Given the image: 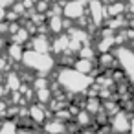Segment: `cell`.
<instances>
[{
	"instance_id": "cell-21",
	"label": "cell",
	"mask_w": 134,
	"mask_h": 134,
	"mask_svg": "<svg viewBox=\"0 0 134 134\" xmlns=\"http://www.w3.org/2000/svg\"><path fill=\"white\" fill-rule=\"evenodd\" d=\"M19 129H17V123L15 121H4L2 127H0V134H17Z\"/></svg>"
},
{
	"instance_id": "cell-13",
	"label": "cell",
	"mask_w": 134,
	"mask_h": 134,
	"mask_svg": "<svg viewBox=\"0 0 134 134\" xmlns=\"http://www.w3.org/2000/svg\"><path fill=\"white\" fill-rule=\"evenodd\" d=\"M6 90H9V92H19L20 90V77H19V74H15V72H9L8 75H6Z\"/></svg>"
},
{
	"instance_id": "cell-33",
	"label": "cell",
	"mask_w": 134,
	"mask_h": 134,
	"mask_svg": "<svg viewBox=\"0 0 134 134\" xmlns=\"http://www.w3.org/2000/svg\"><path fill=\"white\" fill-rule=\"evenodd\" d=\"M129 77H130V81H132V85H134V70L129 72Z\"/></svg>"
},
{
	"instance_id": "cell-30",
	"label": "cell",
	"mask_w": 134,
	"mask_h": 134,
	"mask_svg": "<svg viewBox=\"0 0 134 134\" xmlns=\"http://www.w3.org/2000/svg\"><path fill=\"white\" fill-rule=\"evenodd\" d=\"M6 92H8V90H6V86H4L2 83H0V99L4 97V94H6Z\"/></svg>"
},
{
	"instance_id": "cell-4",
	"label": "cell",
	"mask_w": 134,
	"mask_h": 134,
	"mask_svg": "<svg viewBox=\"0 0 134 134\" xmlns=\"http://www.w3.org/2000/svg\"><path fill=\"white\" fill-rule=\"evenodd\" d=\"M129 125H130V118L125 110H118L112 116L110 129H112L114 134H129Z\"/></svg>"
},
{
	"instance_id": "cell-24",
	"label": "cell",
	"mask_w": 134,
	"mask_h": 134,
	"mask_svg": "<svg viewBox=\"0 0 134 134\" xmlns=\"http://www.w3.org/2000/svg\"><path fill=\"white\" fill-rule=\"evenodd\" d=\"M46 86H48V79H46V77H39V79L33 81V88H35V90H39V88H46Z\"/></svg>"
},
{
	"instance_id": "cell-12",
	"label": "cell",
	"mask_w": 134,
	"mask_h": 134,
	"mask_svg": "<svg viewBox=\"0 0 134 134\" xmlns=\"http://www.w3.org/2000/svg\"><path fill=\"white\" fill-rule=\"evenodd\" d=\"M63 28H64V19L63 15H52L50 20H48V30L52 33H63Z\"/></svg>"
},
{
	"instance_id": "cell-38",
	"label": "cell",
	"mask_w": 134,
	"mask_h": 134,
	"mask_svg": "<svg viewBox=\"0 0 134 134\" xmlns=\"http://www.w3.org/2000/svg\"><path fill=\"white\" fill-rule=\"evenodd\" d=\"M132 2H134V0H132Z\"/></svg>"
},
{
	"instance_id": "cell-25",
	"label": "cell",
	"mask_w": 134,
	"mask_h": 134,
	"mask_svg": "<svg viewBox=\"0 0 134 134\" xmlns=\"http://www.w3.org/2000/svg\"><path fill=\"white\" fill-rule=\"evenodd\" d=\"M17 134H37V132H33V129H30V127H20Z\"/></svg>"
},
{
	"instance_id": "cell-10",
	"label": "cell",
	"mask_w": 134,
	"mask_h": 134,
	"mask_svg": "<svg viewBox=\"0 0 134 134\" xmlns=\"http://www.w3.org/2000/svg\"><path fill=\"white\" fill-rule=\"evenodd\" d=\"M44 130L48 134H64L66 132V123L61 119H50L48 123H44Z\"/></svg>"
},
{
	"instance_id": "cell-32",
	"label": "cell",
	"mask_w": 134,
	"mask_h": 134,
	"mask_svg": "<svg viewBox=\"0 0 134 134\" xmlns=\"http://www.w3.org/2000/svg\"><path fill=\"white\" fill-rule=\"evenodd\" d=\"M83 134H99V132H96V130H90V129H86Z\"/></svg>"
},
{
	"instance_id": "cell-36",
	"label": "cell",
	"mask_w": 134,
	"mask_h": 134,
	"mask_svg": "<svg viewBox=\"0 0 134 134\" xmlns=\"http://www.w3.org/2000/svg\"><path fill=\"white\" fill-rule=\"evenodd\" d=\"M132 107H134V101H132Z\"/></svg>"
},
{
	"instance_id": "cell-27",
	"label": "cell",
	"mask_w": 134,
	"mask_h": 134,
	"mask_svg": "<svg viewBox=\"0 0 134 134\" xmlns=\"http://www.w3.org/2000/svg\"><path fill=\"white\" fill-rule=\"evenodd\" d=\"M6 110H8V103L0 99V116H6Z\"/></svg>"
},
{
	"instance_id": "cell-26",
	"label": "cell",
	"mask_w": 134,
	"mask_h": 134,
	"mask_svg": "<svg viewBox=\"0 0 134 134\" xmlns=\"http://www.w3.org/2000/svg\"><path fill=\"white\" fill-rule=\"evenodd\" d=\"M24 9H26L24 4H15V6H13V13H19V15L24 13Z\"/></svg>"
},
{
	"instance_id": "cell-3",
	"label": "cell",
	"mask_w": 134,
	"mask_h": 134,
	"mask_svg": "<svg viewBox=\"0 0 134 134\" xmlns=\"http://www.w3.org/2000/svg\"><path fill=\"white\" fill-rule=\"evenodd\" d=\"M86 2L88 0H68V2L63 6L61 15H64V19H68V20H77V19L85 17Z\"/></svg>"
},
{
	"instance_id": "cell-37",
	"label": "cell",
	"mask_w": 134,
	"mask_h": 134,
	"mask_svg": "<svg viewBox=\"0 0 134 134\" xmlns=\"http://www.w3.org/2000/svg\"><path fill=\"white\" fill-rule=\"evenodd\" d=\"M48 2H50V0H48Z\"/></svg>"
},
{
	"instance_id": "cell-8",
	"label": "cell",
	"mask_w": 134,
	"mask_h": 134,
	"mask_svg": "<svg viewBox=\"0 0 134 134\" xmlns=\"http://www.w3.org/2000/svg\"><path fill=\"white\" fill-rule=\"evenodd\" d=\"M50 50L53 53H57V55L66 53V50H68V35L66 33L64 35H57V39L53 42H50Z\"/></svg>"
},
{
	"instance_id": "cell-34",
	"label": "cell",
	"mask_w": 134,
	"mask_h": 134,
	"mask_svg": "<svg viewBox=\"0 0 134 134\" xmlns=\"http://www.w3.org/2000/svg\"><path fill=\"white\" fill-rule=\"evenodd\" d=\"M107 2H119V0H107Z\"/></svg>"
},
{
	"instance_id": "cell-29",
	"label": "cell",
	"mask_w": 134,
	"mask_h": 134,
	"mask_svg": "<svg viewBox=\"0 0 134 134\" xmlns=\"http://www.w3.org/2000/svg\"><path fill=\"white\" fill-rule=\"evenodd\" d=\"M129 134H134V116L130 118V125H129Z\"/></svg>"
},
{
	"instance_id": "cell-1",
	"label": "cell",
	"mask_w": 134,
	"mask_h": 134,
	"mask_svg": "<svg viewBox=\"0 0 134 134\" xmlns=\"http://www.w3.org/2000/svg\"><path fill=\"white\" fill-rule=\"evenodd\" d=\"M57 83H59L66 92H70V94H81V92H85V90L94 83V79L88 77L86 74L77 72L75 68L64 66V68H61L59 74H57Z\"/></svg>"
},
{
	"instance_id": "cell-6",
	"label": "cell",
	"mask_w": 134,
	"mask_h": 134,
	"mask_svg": "<svg viewBox=\"0 0 134 134\" xmlns=\"http://www.w3.org/2000/svg\"><path fill=\"white\" fill-rule=\"evenodd\" d=\"M88 4V11H90V20L94 26H101L103 24V19H105V13H103V4L99 2V0H90Z\"/></svg>"
},
{
	"instance_id": "cell-16",
	"label": "cell",
	"mask_w": 134,
	"mask_h": 134,
	"mask_svg": "<svg viewBox=\"0 0 134 134\" xmlns=\"http://www.w3.org/2000/svg\"><path fill=\"white\" fill-rule=\"evenodd\" d=\"M92 119H94V116L90 112H86V110H77L75 112V123H77V127H88L92 123Z\"/></svg>"
},
{
	"instance_id": "cell-28",
	"label": "cell",
	"mask_w": 134,
	"mask_h": 134,
	"mask_svg": "<svg viewBox=\"0 0 134 134\" xmlns=\"http://www.w3.org/2000/svg\"><path fill=\"white\" fill-rule=\"evenodd\" d=\"M13 4H15V0H0V6H2L4 9L9 8V6H13Z\"/></svg>"
},
{
	"instance_id": "cell-22",
	"label": "cell",
	"mask_w": 134,
	"mask_h": 134,
	"mask_svg": "<svg viewBox=\"0 0 134 134\" xmlns=\"http://www.w3.org/2000/svg\"><path fill=\"white\" fill-rule=\"evenodd\" d=\"M37 99H39L41 105L50 103V99H52V92H50V88H48V86H46V88H39V90H37Z\"/></svg>"
},
{
	"instance_id": "cell-19",
	"label": "cell",
	"mask_w": 134,
	"mask_h": 134,
	"mask_svg": "<svg viewBox=\"0 0 134 134\" xmlns=\"http://www.w3.org/2000/svg\"><path fill=\"white\" fill-rule=\"evenodd\" d=\"M22 53H24V52H22V46H20V44H15V42H13V44L8 48V55H9V59L15 61V63H19V61L22 59Z\"/></svg>"
},
{
	"instance_id": "cell-18",
	"label": "cell",
	"mask_w": 134,
	"mask_h": 134,
	"mask_svg": "<svg viewBox=\"0 0 134 134\" xmlns=\"http://www.w3.org/2000/svg\"><path fill=\"white\" fill-rule=\"evenodd\" d=\"M11 35H13V37H11V39H13V42H15V44H20V46L30 39V33H28V30H26V28H19V30H17L15 33H11Z\"/></svg>"
},
{
	"instance_id": "cell-17",
	"label": "cell",
	"mask_w": 134,
	"mask_h": 134,
	"mask_svg": "<svg viewBox=\"0 0 134 134\" xmlns=\"http://www.w3.org/2000/svg\"><path fill=\"white\" fill-rule=\"evenodd\" d=\"M68 39H72V41H77V42L85 44V42L88 41V33H86L85 30H81V28H74V30H70V31H68Z\"/></svg>"
},
{
	"instance_id": "cell-15",
	"label": "cell",
	"mask_w": 134,
	"mask_h": 134,
	"mask_svg": "<svg viewBox=\"0 0 134 134\" xmlns=\"http://www.w3.org/2000/svg\"><path fill=\"white\" fill-rule=\"evenodd\" d=\"M85 110H86V112H90L92 116L99 114V110H101V101H99V97H97V96L88 97V99H86V103H85Z\"/></svg>"
},
{
	"instance_id": "cell-35",
	"label": "cell",
	"mask_w": 134,
	"mask_h": 134,
	"mask_svg": "<svg viewBox=\"0 0 134 134\" xmlns=\"http://www.w3.org/2000/svg\"><path fill=\"white\" fill-rule=\"evenodd\" d=\"M31 2H33V4H35V2H37V0H31Z\"/></svg>"
},
{
	"instance_id": "cell-5",
	"label": "cell",
	"mask_w": 134,
	"mask_h": 134,
	"mask_svg": "<svg viewBox=\"0 0 134 134\" xmlns=\"http://www.w3.org/2000/svg\"><path fill=\"white\" fill-rule=\"evenodd\" d=\"M116 63H119V66L129 74L130 70H134V52L130 50V48H125V46H121V48H116Z\"/></svg>"
},
{
	"instance_id": "cell-11",
	"label": "cell",
	"mask_w": 134,
	"mask_h": 134,
	"mask_svg": "<svg viewBox=\"0 0 134 134\" xmlns=\"http://www.w3.org/2000/svg\"><path fill=\"white\" fill-rule=\"evenodd\" d=\"M28 114H30V121H35V123H44L46 121V110H44V107L42 105H31L30 107V110H28Z\"/></svg>"
},
{
	"instance_id": "cell-14",
	"label": "cell",
	"mask_w": 134,
	"mask_h": 134,
	"mask_svg": "<svg viewBox=\"0 0 134 134\" xmlns=\"http://www.w3.org/2000/svg\"><path fill=\"white\" fill-rule=\"evenodd\" d=\"M72 68H75L77 72H81V74H90L92 72V68H94V63L90 61V59H83V57H79L77 61H74V66Z\"/></svg>"
},
{
	"instance_id": "cell-9",
	"label": "cell",
	"mask_w": 134,
	"mask_h": 134,
	"mask_svg": "<svg viewBox=\"0 0 134 134\" xmlns=\"http://www.w3.org/2000/svg\"><path fill=\"white\" fill-rule=\"evenodd\" d=\"M125 9H127V6L119 0V2H110L108 6H105L103 8V13H105L107 19H112V17H119Z\"/></svg>"
},
{
	"instance_id": "cell-20",
	"label": "cell",
	"mask_w": 134,
	"mask_h": 134,
	"mask_svg": "<svg viewBox=\"0 0 134 134\" xmlns=\"http://www.w3.org/2000/svg\"><path fill=\"white\" fill-rule=\"evenodd\" d=\"M114 63H116V57L112 55V53H101V57H99V64H101V68H110V66H114Z\"/></svg>"
},
{
	"instance_id": "cell-2",
	"label": "cell",
	"mask_w": 134,
	"mask_h": 134,
	"mask_svg": "<svg viewBox=\"0 0 134 134\" xmlns=\"http://www.w3.org/2000/svg\"><path fill=\"white\" fill-rule=\"evenodd\" d=\"M26 68L30 70H35V72H41V74H48L53 70L55 66V59L48 53H41V52H35V50H26L22 53V59Z\"/></svg>"
},
{
	"instance_id": "cell-31",
	"label": "cell",
	"mask_w": 134,
	"mask_h": 134,
	"mask_svg": "<svg viewBox=\"0 0 134 134\" xmlns=\"http://www.w3.org/2000/svg\"><path fill=\"white\" fill-rule=\"evenodd\" d=\"M4 19H6V9L0 6V20H4Z\"/></svg>"
},
{
	"instance_id": "cell-23",
	"label": "cell",
	"mask_w": 134,
	"mask_h": 134,
	"mask_svg": "<svg viewBox=\"0 0 134 134\" xmlns=\"http://www.w3.org/2000/svg\"><path fill=\"white\" fill-rule=\"evenodd\" d=\"M79 57H83V59H94V55H96V52H94V48H90V46H86V44H83L81 48H79Z\"/></svg>"
},
{
	"instance_id": "cell-7",
	"label": "cell",
	"mask_w": 134,
	"mask_h": 134,
	"mask_svg": "<svg viewBox=\"0 0 134 134\" xmlns=\"http://www.w3.org/2000/svg\"><path fill=\"white\" fill-rule=\"evenodd\" d=\"M30 50H35V52H41V53H48V52H50V41H48V37H46L44 33L33 37Z\"/></svg>"
}]
</instances>
